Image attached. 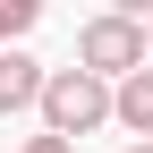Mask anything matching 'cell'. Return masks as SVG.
I'll return each mask as SVG.
<instances>
[{
	"instance_id": "1",
	"label": "cell",
	"mask_w": 153,
	"mask_h": 153,
	"mask_svg": "<svg viewBox=\"0 0 153 153\" xmlns=\"http://www.w3.org/2000/svg\"><path fill=\"white\" fill-rule=\"evenodd\" d=\"M76 68L102 76V85H128L136 68H153V51H145V17H136V9H102V17H85V26H76Z\"/></svg>"
},
{
	"instance_id": "2",
	"label": "cell",
	"mask_w": 153,
	"mask_h": 153,
	"mask_svg": "<svg viewBox=\"0 0 153 153\" xmlns=\"http://www.w3.org/2000/svg\"><path fill=\"white\" fill-rule=\"evenodd\" d=\"M119 111H111V85L102 76H85V68H51V85H43V136H94V128H111Z\"/></svg>"
},
{
	"instance_id": "3",
	"label": "cell",
	"mask_w": 153,
	"mask_h": 153,
	"mask_svg": "<svg viewBox=\"0 0 153 153\" xmlns=\"http://www.w3.org/2000/svg\"><path fill=\"white\" fill-rule=\"evenodd\" d=\"M43 85H51V68L34 60V51H0V119L43 111Z\"/></svg>"
},
{
	"instance_id": "4",
	"label": "cell",
	"mask_w": 153,
	"mask_h": 153,
	"mask_svg": "<svg viewBox=\"0 0 153 153\" xmlns=\"http://www.w3.org/2000/svg\"><path fill=\"white\" fill-rule=\"evenodd\" d=\"M111 111H119V128L136 145H153V68H136L128 85H111Z\"/></svg>"
},
{
	"instance_id": "5",
	"label": "cell",
	"mask_w": 153,
	"mask_h": 153,
	"mask_svg": "<svg viewBox=\"0 0 153 153\" xmlns=\"http://www.w3.org/2000/svg\"><path fill=\"white\" fill-rule=\"evenodd\" d=\"M34 0H0V51H26V34H34Z\"/></svg>"
},
{
	"instance_id": "6",
	"label": "cell",
	"mask_w": 153,
	"mask_h": 153,
	"mask_svg": "<svg viewBox=\"0 0 153 153\" xmlns=\"http://www.w3.org/2000/svg\"><path fill=\"white\" fill-rule=\"evenodd\" d=\"M17 153H76V145H68V136H26Z\"/></svg>"
},
{
	"instance_id": "7",
	"label": "cell",
	"mask_w": 153,
	"mask_h": 153,
	"mask_svg": "<svg viewBox=\"0 0 153 153\" xmlns=\"http://www.w3.org/2000/svg\"><path fill=\"white\" fill-rule=\"evenodd\" d=\"M145 51H153V9H145Z\"/></svg>"
},
{
	"instance_id": "8",
	"label": "cell",
	"mask_w": 153,
	"mask_h": 153,
	"mask_svg": "<svg viewBox=\"0 0 153 153\" xmlns=\"http://www.w3.org/2000/svg\"><path fill=\"white\" fill-rule=\"evenodd\" d=\"M128 153H153V145H128Z\"/></svg>"
}]
</instances>
